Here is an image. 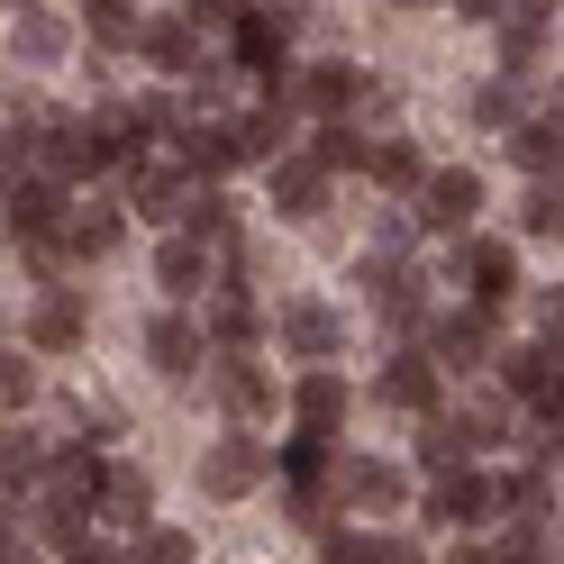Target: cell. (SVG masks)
Instances as JSON below:
<instances>
[{
  "mask_svg": "<svg viewBox=\"0 0 564 564\" xmlns=\"http://www.w3.org/2000/svg\"><path fill=\"white\" fill-rule=\"evenodd\" d=\"M256 482H273V446L264 437H209V455H200V491L209 501H246Z\"/></svg>",
  "mask_w": 564,
  "mask_h": 564,
  "instance_id": "1",
  "label": "cell"
},
{
  "mask_svg": "<svg viewBox=\"0 0 564 564\" xmlns=\"http://www.w3.org/2000/svg\"><path fill=\"white\" fill-rule=\"evenodd\" d=\"M437 392H446V365L429 356V346H392V365H382L373 401H382V410H401V419H429Z\"/></svg>",
  "mask_w": 564,
  "mask_h": 564,
  "instance_id": "2",
  "label": "cell"
},
{
  "mask_svg": "<svg viewBox=\"0 0 564 564\" xmlns=\"http://www.w3.org/2000/svg\"><path fill=\"white\" fill-rule=\"evenodd\" d=\"M46 173H55V183H91V173H119V147L100 137V119H46Z\"/></svg>",
  "mask_w": 564,
  "mask_h": 564,
  "instance_id": "3",
  "label": "cell"
},
{
  "mask_svg": "<svg viewBox=\"0 0 564 564\" xmlns=\"http://www.w3.org/2000/svg\"><path fill=\"white\" fill-rule=\"evenodd\" d=\"M474 219H482V173H465V164H437L429 183H419V228L465 237Z\"/></svg>",
  "mask_w": 564,
  "mask_h": 564,
  "instance_id": "4",
  "label": "cell"
},
{
  "mask_svg": "<svg viewBox=\"0 0 564 564\" xmlns=\"http://www.w3.org/2000/svg\"><path fill=\"white\" fill-rule=\"evenodd\" d=\"M328 501H356V510H410V474L382 465V455H337Z\"/></svg>",
  "mask_w": 564,
  "mask_h": 564,
  "instance_id": "5",
  "label": "cell"
},
{
  "mask_svg": "<svg viewBox=\"0 0 564 564\" xmlns=\"http://www.w3.org/2000/svg\"><path fill=\"white\" fill-rule=\"evenodd\" d=\"M273 328H282V346H292L301 365H337V356H346V319H337L328 301H282Z\"/></svg>",
  "mask_w": 564,
  "mask_h": 564,
  "instance_id": "6",
  "label": "cell"
},
{
  "mask_svg": "<svg viewBox=\"0 0 564 564\" xmlns=\"http://www.w3.org/2000/svg\"><path fill=\"white\" fill-rule=\"evenodd\" d=\"M465 282H474V310H482V319H501V310L519 301V256H510L501 237H474V246H465Z\"/></svg>",
  "mask_w": 564,
  "mask_h": 564,
  "instance_id": "7",
  "label": "cell"
},
{
  "mask_svg": "<svg viewBox=\"0 0 564 564\" xmlns=\"http://www.w3.org/2000/svg\"><path fill=\"white\" fill-rule=\"evenodd\" d=\"M91 519H110V528H128V538H147V528H155V482L137 474V465H100Z\"/></svg>",
  "mask_w": 564,
  "mask_h": 564,
  "instance_id": "8",
  "label": "cell"
},
{
  "mask_svg": "<svg viewBox=\"0 0 564 564\" xmlns=\"http://www.w3.org/2000/svg\"><path fill=\"white\" fill-rule=\"evenodd\" d=\"M173 164H183L192 183H219L228 164H246V155H237V119H183V137H173Z\"/></svg>",
  "mask_w": 564,
  "mask_h": 564,
  "instance_id": "9",
  "label": "cell"
},
{
  "mask_svg": "<svg viewBox=\"0 0 564 564\" xmlns=\"http://www.w3.org/2000/svg\"><path fill=\"white\" fill-rule=\"evenodd\" d=\"M429 519H446V528H491V519H501V482H491V474H446L437 491H429Z\"/></svg>",
  "mask_w": 564,
  "mask_h": 564,
  "instance_id": "10",
  "label": "cell"
},
{
  "mask_svg": "<svg viewBox=\"0 0 564 564\" xmlns=\"http://www.w3.org/2000/svg\"><path fill=\"white\" fill-rule=\"evenodd\" d=\"M128 209H137V219L183 228V209H192V173H183V164H128Z\"/></svg>",
  "mask_w": 564,
  "mask_h": 564,
  "instance_id": "11",
  "label": "cell"
},
{
  "mask_svg": "<svg viewBox=\"0 0 564 564\" xmlns=\"http://www.w3.org/2000/svg\"><path fill=\"white\" fill-rule=\"evenodd\" d=\"M264 183H273V209H282V219H319L328 192H337V173H319L310 155H273Z\"/></svg>",
  "mask_w": 564,
  "mask_h": 564,
  "instance_id": "12",
  "label": "cell"
},
{
  "mask_svg": "<svg viewBox=\"0 0 564 564\" xmlns=\"http://www.w3.org/2000/svg\"><path fill=\"white\" fill-rule=\"evenodd\" d=\"M209 392H219V410H228L237 429H246V419H264V410H273V373H264L256 356H219V373H209Z\"/></svg>",
  "mask_w": 564,
  "mask_h": 564,
  "instance_id": "13",
  "label": "cell"
},
{
  "mask_svg": "<svg viewBox=\"0 0 564 564\" xmlns=\"http://www.w3.org/2000/svg\"><path fill=\"white\" fill-rule=\"evenodd\" d=\"M419 346H429L446 373H482V365H491V319H482V310H465V319H437Z\"/></svg>",
  "mask_w": 564,
  "mask_h": 564,
  "instance_id": "14",
  "label": "cell"
},
{
  "mask_svg": "<svg viewBox=\"0 0 564 564\" xmlns=\"http://www.w3.org/2000/svg\"><path fill=\"white\" fill-rule=\"evenodd\" d=\"M292 91H301V100H310V110H319V119H346V110H356V100H365L373 83H365V64L328 55V64H310V74H301Z\"/></svg>",
  "mask_w": 564,
  "mask_h": 564,
  "instance_id": "15",
  "label": "cell"
},
{
  "mask_svg": "<svg viewBox=\"0 0 564 564\" xmlns=\"http://www.w3.org/2000/svg\"><path fill=\"white\" fill-rule=\"evenodd\" d=\"M147 365H155L164 382H192V365H200V328L183 319V310H164V319H147Z\"/></svg>",
  "mask_w": 564,
  "mask_h": 564,
  "instance_id": "16",
  "label": "cell"
},
{
  "mask_svg": "<svg viewBox=\"0 0 564 564\" xmlns=\"http://www.w3.org/2000/svg\"><path fill=\"white\" fill-rule=\"evenodd\" d=\"M119 237H128V209L119 200H74V209H64V256H110Z\"/></svg>",
  "mask_w": 564,
  "mask_h": 564,
  "instance_id": "17",
  "label": "cell"
},
{
  "mask_svg": "<svg viewBox=\"0 0 564 564\" xmlns=\"http://www.w3.org/2000/svg\"><path fill=\"white\" fill-rule=\"evenodd\" d=\"M137 55H147L155 74H200V28L192 19H147L137 28Z\"/></svg>",
  "mask_w": 564,
  "mask_h": 564,
  "instance_id": "18",
  "label": "cell"
},
{
  "mask_svg": "<svg viewBox=\"0 0 564 564\" xmlns=\"http://www.w3.org/2000/svg\"><path fill=\"white\" fill-rule=\"evenodd\" d=\"M155 282L173 301H192V292H209V246L192 237V228H173L164 246H155Z\"/></svg>",
  "mask_w": 564,
  "mask_h": 564,
  "instance_id": "19",
  "label": "cell"
},
{
  "mask_svg": "<svg viewBox=\"0 0 564 564\" xmlns=\"http://www.w3.org/2000/svg\"><path fill=\"white\" fill-rule=\"evenodd\" d=\"M28 346H37V356H74V346H83V301L74 292H46L37 310H28Z\"/></svg>",
  "mask_w": 564,
  "mask_h": 564,
  "instance_id": "20",
  "label": "cell"
},
{
  "mask_svg": "<svg viewBox=\"0 0 564 564\" xmlns=\"http://www.w3.org/2000/svg\"><path fill=\"white\" fill-rule=\"evenodd\" d=\"M292 419H301V429H337V419H346V373H328V365H310L301 382H292Z\"/></svg>",
  "mask_w": 564,
  "mask_h": 564,
  "instance_id": "21",
  "label": "cell"
},
{
  "mask_svg": "<svg viewBox=\"0 0 564 564\" xmlns=\"http://www.w3.org/2000/svg\"><path fill=\"white\" fill-rule=\"evenodd\" d=\"M282 137H292V119H282V91H264L256 110L237 119V155H246V164H273V155H292Z\"/></svg>",
  "mask_w": 564,
  "mask_h": 564,
  "instance_id": "22",
  "label": "cell"
},
{
  "mask_svg": "<svg viewBox=\"0 0 564 564\" xmlns=\"http://www.w3.org/2000/svg\"><path fill=\"white\" fill-rule=\"evenodd\" d=\"M510 155L538 173V183H555V173H564V110H555V119H519V128H510Z\"/></svg>",
  "mask_w": 564,
  "mask_h": 564,
  "instance_id": "23",
  "label": "cell"
},
{
  "mask_svg": "<svg viewBox=\"0 0 564 564\" xmlns=\"http://www.w3.org/2000/svg\"><path fill=\"white\" fill-rule=\"evenodd\" d=\"M538 46H546V10H538V0L501 10V64H510V83H519V74H538Z\"/></svg>",
  "mask_w": 564,
  "mask_h": 564,
  "instance_id": "24",
  "label": "cell"
},
{
  "mask_svg": "<svg viewBox=\"0 0 564 564\" xmlns=\"http://www.w3.org/2000/svg\"><path fill=\"white\" fill-rule=\"evenodd\" d=\"M237 64H246V74H264V83L282 74V28H273V10H246V19H237ZM273 91H282V83H273Z\"/></svg>",
  "mask_w": 564,
  "mask_h": 564,
  "instance_id": "25",
  "label": "cell"
},
{
  "mask_svg": "<svg viewBox=\"0 0 564 564\" xmlns=\"http://www.w3.org/2000/svg\"><path fill=\"white\" fill-rule=\"evenodd\" d=\"M209 337H219L228 356H246V346L264 337V310H256V301H246L237 282H228V292H219V310H209Z\"/></svg>",
  "mask_w": 564,
  "mask_h": 564,
  "instance_id": "26",
  "label": "cell"
},
{
  "mask_svg": "<svg viewBox=\"0 0 564 564\" xmlns=\"http://www.w3.org/2000/svg\"><path fill=\"white\" fill-rule=\"evenodd\" d=\"M183 228H192L200 246H237V209H228V192H219V183H192V209H183Z\"/></svg>",
  "mask_w": 564,
  "mask_h": 564,
  "instance_id": "27",
  "label": "cell"
},
{
  "mask_svg": "<svg viewBox=\"0 0 564 564\" xmlns=\"http://www.w3.org/2000/svg\"><path fill=\"white\" fill-rule=\"evenodd\" d=\"M10 55H19V64H55V55H64V19H55V10H19V19H10Z\"/></svg>",
  "mask_w": 564,
  "mask_h": 564,
  "instance_id": "28",
  "label": "cell"
},
{
  "mask_svg": "<svg viewBox=\"0 0 564 564\" xmlns=\"http://www.w3.org/2000/svg\"><path fill=\"white\" fill-rule=\"evenodd\" d=\"M465 455H474V446H465V429H455V419H437V410L419 419V465H429L437 482H446V474H465Z\"/></svg>",
  "mask_w": 564,
  "mask_h": 564,
  "instance_id": "29",
  "label": "cell"
},
{
  "mask_svg": "<svg viewBox=\"0 0 564 564\" xmlns=\"http://www.w3.org/2000/svg\"><path fill=\"white\" fill-rule=\"evenodd\" d=\"M365 173H373L382 192H419V183H429V173H419V147H401V137H373V147H365Z\"/></svg>",
  "mask_w": 564,
  "mask_h": 564,
  "instance_id": "30",
  "label": "cell"
},
{
  "mask_svg": "<svg viewBox=\"0 0 564 564\" xmlns=\"http://www.w3.org/2000/svg\"><path fill=\"white\" fill-rule=\"evenodd\" d=\"M365 147H373V137H356L346 119H319V137H310V164H319V173H365Z\"/></svg>",
  "mask_w": 564,
  "mask_h": 564,
  "instance_id": "31",
  "label": "cell"
},
{
  "mask_svg": "<svg viewBox=\"0 0 564 564\" xmlns=\"http://www.w3.org/2000/svg\"><path fill=\"white\" fill-rule=\"evenodd\" d=\"M501 519H555V482H546V465H519V474L501 482Z\"/></svg>",
  "mask_w": 564,
  "mask_h": 564,
  "instance_id": "32",
  "label": "cell"
},
{
  "mask_svg": "<svg viewBox=\"0 0 564 564\" xmlns=\"http://www.w3.org/2000/svg\"><path fill=\"white\" fill-rule=\"evenodd\" d=\"M455 429H465V446H501V437L519 429V410H510V392H482V401H465Z\"/></svg>",
  "mask_w": 564,
  "mask_h": 564,
  "instance_id": "33",
  "label": "cell"
},
{
  "mask_svg": "<svg viewBox=\"0 0 564 564\" xmlns=\"http://www.w3.org/2000/svg\"><path fill=\"white\" fill-rule=\"evenodd\" d=\"M83 19H91V46H110V55H119V46H137V28H147V19L128 10V0H83Z\"/></svg>",
  "mask_w": 564,
  "mask_h": 564,
  "instance_id": "34",
  "label": "cell"
},
{
  "mask_svg": "<svg viewBox=\"0 0 564 564\" xmlns=\"http://www.w3.org/2000/svg\"><path fill=\"white\" fill-rule=\"evenodd\" d=\"M137 564H200V538L192 528H147V538H137Z\"/></svg>",
  "mask_w": 564,
  "mask_h": 564,
  "instance_id": "35",
  "label": "cell"
},
{
  "mask_svg": "<svg viewBox=\"0 0 564 564\" xmlns=\"http://www.w3.org/2000/svg\"><path fill=\"white\" fill-rule=\"evenodd\" d=\"M519 228H528V237H564V183H538V192H528V200H519Z\"/></svg>",
  "mask_w": 564,
  "mask_h": 564,
  "instance_id": "36",
  "label": "cell"
},
{
  "mask_svg": "<svg viewBox=\"0 0 564 564\" xmlns=\"http://www.w3.org/2000/svg\"><path fill=\"white\" fill-rule=\"evenodd\" d=\"M28 401H37V365H28V356H0V419H19Z\"/></svg>",
  "mask_w": 564,
  "mask_h": 564,
  "instance_id": "37",
  "label": "cell"
},
{
  "mask_svg": "<svg viewBox=\"0 0 564 564\" xmlns=\"http://www.w3.org/2000/svg\"><path fill=\"white\" fill-rule=\"evenodd\" d=\"M474 119L482 128H519V83H482L474 91Z\"/></svg>",
  "mask_w": 564,
  "mask_h": 564,
  "instance_id": "38",
  "label": "cell"
},
{
  "mask_svg": "<svg viewBox=\"0 0 564 564\" xmlns=\"http://www.w3.org/2000/svg\"><path fill=\"white\" fill-rule=\"evenodd\" d=\"M319 564H382V538H346L337 528V538L319 546Z\"/></svg>",
  "mask_w": 564,
  "mask_h": 564,
  "instance_id": "39",
  "label": "cell"
},
{
  "mask_svg": "<svg viewBox=\"0 0 564 564\" xmlns=\"http://www.w3.org/2000/svg\"><path fill=\"white\" fill-rule=\"evenodd\" d=\"M183 19H192V28H237L246 0H183Z\"/></svg>",
  "mask_w": 564,
  "mask_h": 564,
  "instance_id": "40",
  "label": "cell"
},
{
  "mask_svg": "<svg viewBox=\"0 0 564 564\" xmlns=\"http://www.w3.org/2000/svg\"><path fill=\"white\" fill-rule=\"evenodd\" d=\"M64 564H128L119 546H100V538H83V546H64Z\"/></svg>",
  "mask_w": 564,
  "mask_h": 564,
  "instance_id": "41",
  "label": "cell"
},
{
  "mask_svg": "<svg viewBox=\"0 0 564 564\" xmlns=\"http://www.w3.org/2000/svg\"><path fill=\"white\" fill-rule=\"evenodd\" d=\"M446 564H510V555H501V546H482V538H465V546H455Z\"/></svg>",
  "mask_w": 564,
  "mask_h": 564,
  "instance_id": "42",
  "label": "cell"
},
{
  "mask_svg": "<svg viewBox=\"0 0 564 564\" xmlns=\"http://www.w3.org/2000/svg\"><path fill=\"white\" fill-rule=\"evenodd\" d=\"M382 564H429V555H419V538H382Z\"/></svg>",
  "mask_w": 564,
  "mask_h": 564,
  "instance_id": "43",
  "label": "cell"
},
{
  "mask_svg": "<svg viewBox=\"0 0 564 564\" xmlns=\"http://www.w3.org/2000/svg\"><path fill=\"white\" fill-rule=\"evenodd\" d=\"M0 564H37V546H28V538H0Z\"/></svg>",
  "mask_w": 564,
  "mask_h": 564,
  "instance_id": "44",
  "label": "cell"
},
{
  "mask_svg": "<svg viewBox=\"0 0 564 564\" xmlns=\"http://www.w3.org/2000/svg\"><path fill=\"white\" fill-rule=\"evenodd\" d=\"M455 10H465V19H501L510 0H455Z\"/></svg>",
  "mask_w": 564,
  "mask_h": 564,
  "instance_id": "45",
  "label": "cell"
},
{
  "mask_svg": "<svg viewBox=\"0 0 564 564\" xmlns=\"http://www.w3.org/2000/svg\"><path fill=\"white\" fill-rule=\"evenodd\" d=\"M555 446H564V429H555Z\"/></svg>",
  "mask_w": 564,
  "mask_h": 564,
  "instance_id": "46",
  "label": "cell"
},
{
  "mask_svg": "<svg viewBox=\"0 0 564 564\" xmlns=\"http://www.w3.org/2000/svg\"><path fill=\"white\" fill-rule=\"evenodd\" d=\"M0 328H10V319H0Z\"/></svg>",
  "mask_w": 564,
  "mask_h": 564,
  "instance_id": "47",
  "label": "cell"
}]
</instances>
